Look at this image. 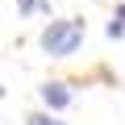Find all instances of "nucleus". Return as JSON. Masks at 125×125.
<instances>
[{
    "label": "nucleus",
    "instance_id": "nucleus-1",
    "mask_svg": "<svg viewBox=\"0 0 125 125\" xmlns=\"http://www.w3.org/2000/svg\"><path fill=\"white\" fill-rule=\"evenodd\" d=\"M79 42H83V25H79V21H50V25H46V33H42V50H46V54H54V58L75 54V50H79Z\"/></svg>",
    "mask_w": 125,
    "mask_h": 125
},
{
    "label": "nucleus",
    "instance_id": "nucleus-2",
    "mask_svg": "<svg viewBox=\"0 0 125 125\" xmlns=\"http://www.w3.org/2000/svg\"><path fill=\"white\" fill-rule=\"evenodd\" d=\"M42 100H46V108H67L71 92L62 88V83H46V88H42Z\"/></svg>",
    "mask_w": 125,
    "mask_h": 125
},
{
    "label": "nucleus",
    "instance_id": "nucleus-3",
    "mask_svg": "<svg viewBox=\"0 0 125 125\" xmlns=\"http://www.w3.org/2000/svg\"><path fill=\"white\" fill-rule=\"evenodd\" d=\"M42 4H46V0H17V9H21V13H38Z\"/></svg>",
    "mask_w": 125,
    "mask_h": 125
},
{
    "label": "nucleus",
    "instance_id": "nucleus-4",
    "mask_svg": "<svg viewBox=\"0 0 125 125\" xmlns=\"http://www.w3.org/2000/svg\"><path fill=\"white\" fill-rule=\"evenodd\" d=\"M29 125H62V121H54V117H46V113H38V117H29Z\"/></svg>",
    "mask_w": 125,
    "mask_h": 125
},
{
    "label": "nucleus",
    "instance_id": "nucleus-5",
    "mask_svg": "<svg viewBox=\"0 0 125 125\" xmlns=\"http://www.w3.org/2000/svg\"><path fill=\"white\" fill-rule=\"evenodd\" d=\"M117 17H121V21H125V4H121V9H117Z\"/></svg>",
    "mask_w": 125,
    "mask_h": 125
}]
</instances>
